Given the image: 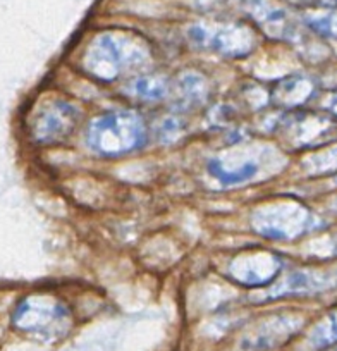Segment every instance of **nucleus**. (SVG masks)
Returning a JSON list of instances; mask_svg holds the SVG:
<instances>
[{"label":"nucleus","instance_id":"nucleus-1","mask_svg":"<svg viewBox=\"0 0 337 351\" xmlns=\"http://www.w3.org/2000/svg\"><path fill=\"white\" fill-rule=\"evenodd\" d=\"M150 59V47L141 36L105 32L90 42L83 56V67L95 80L116 81L147 66Z\"/></svg>","mask_w":337,"mask_h":351},{"label":"nucleus","instance_id":"nucleus-2","mask_svg":"<svg viewBox=\"0 0 337 351\" xmlns=\"http://www.w3.org/2000/svg\"><path fill=\"white\" fill-rule=\"evenodd\" d=\"M86 143L103 157H121L147 143V126L143 117L131 110H114L102 114L90 123Z\"/></svg>","mask_w":337,"mask_h":351},{"label":"nucleus","instance_id":"nucleus-3","mask_svg":"<svg viewBox=\"0 0 337 351\" xmlns=\"http://www.w3.org/2000/svg\"><path fill=\"white\" fill-rule=\"evenodd\" d=\"M251 228L269 239H298L322 228V221L299 202H274L251 214Z\"/></svg>","mask_w":337,"mask_h":351},{"label":"nucleus","instance_id":"nucleus-4","mask_svg":"<svg viewBox=\"0 0 337 351\" xmlns=\"http://www.w3.org/2000/svg\"><path fill=\"white\" fill-rule=\"evenodd\" d=\"M19 330L45 341L59 339L71 329V312L64 303L50 296L35 295L23 300L12 315Z\"/></svg>","mask_w":337,"mask_h":351},{"label":"nucleus","instance_id":"nucleus-5","mask_svg":"<svg viewBox=\"0 0 337 351\" xmlns=\"http://www.w3.org/2000/svg\"><path fill=\"white\" fill-rule=\"evenodd\" d=\"M195 47L219 56L242 59L257 49V33L241 23H195L188 28Z\"/></svg>","mask_w":337,"mask_h":351},{"label":"nucleus","instance_id":"nucleus-6","mask_svg":"<svg viewBox=\"0 0 337 351\" xmlns=\"http://www.w3.org/2000/svg\"><path fill=\"white\" fill-rule=\"evenodd\" d=\"M79 109L67 100H49L35 110L29 133L38 143L53 145L67 140L79 123Z\"/></svg>","mask_w":337,"mask_h":351},{"label":"nucleus","instance_id":"nucleus-7","mask_svg":"<svg viewBox=\"0 0 337 351\" xmlns=\"http://www.w3.org/2000/svg\"><path fill=\"white\" fill-rule=\"evenodd\" d=\"M277 126L296 148L323 147L337 136V117L308 110L288 114L279 121Z\"/></svg>","mask_w":337,"mask_h":351},{"label":"nucleus","instance_id":"nucleus-8","mask_svg":"<svg viewBox=\"0 0 337 351\" xmlns=\"http://www.w3.org/2000/svg\"><path fill=\"white\" fill-rule=\"evenodd\" d=\"M332 289H337V269L295 271L272 282L271 289L260 295V302L289 296H315Z\"/></svg>","mask_w":337,"mask_h":351},{"label":"nucleus","instance_id":"nucleus-9","mask_svg":"<svg viewBox=\"0 0 337 351\" xmlns=\"http://www.w3.org/2000/svg\"><path fill=\"white\" fill-rule=\"evenodd\" d=\"M282 260L267 250H251L234 256L227 265V276L234 282L249 288L269 286L281 276Z\"/></svg>","mask_w":337,"mask_h":351},{"label":"nucleus","instance_id":"nucleus-10","mask_svg":"<svg viewBox=\"0 0 337 351\" xmlns=\"http://www.w3.org/2000/svg\"><path fill=\"white\" fill-rule=\"evenodd\" d=\"M305 319L296 313H281L262 320L242 336L239 348L242 351H272L288 343L301 330Z\"/></svg>","mask_w":337,"mask_h":351},{"label":"nucleus","instance_id":"nucleus-11","mask_svg":"<svg viewBox=\"0 0 337 351\" xmlns=\"http://www.w3.org/2000/svg\"><path fill=\"white\" fill-rule=\"evenodd\" d=\"M245 11L269 38L282 42H299L303 38L301 23L271 0H245Z\"/></svg>","mask_w":337,"mask_h":351},{"label":"nucleus","instance_id":"nucleus-12","mask_svg":"<svg viewBox=\"0 0 337 351\" xmlns=\"http://www.w3.org/2000/svg\"><path fill=\"white\" fill-rule=\"evenodd\" d=\"M315 83L306 76H289L275 81L269 88L271 104L282 109H296L301 107L315 95Z\"/></svg>","mask_w":337,"mask_h":351},{"label":"nucleus","instance_id":"nucleus-13","mask_svg":"<svg viewBox=\"0 0 337 351\" xmlns=\"http://www.w3.org/2000/svg\"><path fill=\"white\" fill-rule=\"evenodd\" d=\"M208 97V81L197 71H184L176 83V104L181 109L201 106Z\"/></svg>","mask_w":337,"mask_h":351},{"label":"nucleus","instance_id":"nucleus-14","mask_svg":"<svg viewBox=\"0 0 337 351\" xmlns=\"http://www.w3.org/2000/svg\"><path fill=\"white\" fill-rule=\"evenodd\" d=\"M134 97L147 102H158L171 95V84L164 76H141L129 84Z\"/></svg>","mask_w":337,"mask_h":351},{"label":"nucleus","instance_id":"nucleus-15","mask_svg":"<svg viewBox=\"0 0 337 351\" xmlns=\"http://www.w3.org/2000/svg\"><path fill=\"white\" fill-rule=\"evenodd\" d=\"M303 21L316 35L323 36V38L337 40V8L308 12Z\"/></svg>","mask_w":337,"mask_h":351},{"label":"nucleus","instance_id":"nucleus-16","mask_svg":"<svg viewBox=\"0 0 337 351\" xmlns=\"http://www.w3.org/2000/svg\"><path fill=\"white\" fill-rule=\"evenodd\" d=\"M310 344L316 350H323L337 344V310L327 313L310 334Z\"/></svg>","mask_w":337,"mask_h":351},{"label":"nucleus","instance_id":"nucleus-17","mask_svg":"<svg viewBox=\"0 0 337 351\" xmlns=\"http://www.w3.org/2000/svg\"><path fill=\"white\" fill-rule=\"evenodd\" d=\"M208 172L214 176L215 180L221 181L222 184H239L251 180L253 176L257 174V165L248 162V164L241 165L238 171H229L219 160H210L208 162Z\"/></svg>","mask_w":337,"mask_h":351},{"label":"nucleus","instance_id":"nucleus-18","mask_svg":"<svg viewBox=\"0 0 337 351\" xmlns=\"http://www.w3.org/2000/svg\"><path fill=\"white\" fill-rule=\"evenodd\" d=\"M303 167L310 176H323L337 172V145L320 150L303 160Z\"/></svg>","mask_w":337,"mask_h":351},{"label":"nucleus","instance_id":"nucleus-19","mask_svg":"<svg viewBox=\"0 0 337 351\" xmlns=\"http://www.w3.org/2000/svg\"><path fill=\"white\" fill-rule=\"evenodd\" d=\"M181 133V124L177 123V119H165L164 124L160 128V136L164 138V141H173L174 138L179 136Z\"/></svg>","mask_w":337,"mask_h":351},{"label":"nucleus","instance_id":"nucleus-20","mask_svg":"<svg viewBox=\"0 0 337 351\" xmlns=\"http://www.w3.org/2000/svg\"><path fill=\"white\" fill-rule=\"evenodd\" d=\"M288 2H291V4L295 5H306V8H337V0H288Z\"/></svg>","mask_w":337,"mask_h":351},{"label":"nucleus","instance_id":"nucleus-21","mask_svg":"<svg viewBox=\"0 0 337 351\" xmlns=\"http://www.w3.org/2000/svg\"><path fill=\"white\" fill-rule=\"evenodd\" d=\"M323 109L327 110V112L330 114V116H334V117H337V92H334V93H330L329 97H327V100H325V104H323Z\"/></svg>","mask_w":337,"mask_h":351},{"label":"nucleus","instance_id":"nucleus-22","mask_svg":"<svg viewBox=\"0 0 337 351\" xmlns=\"http://www.w3.org/2000/svg\"><path fill=\"white\" fill-rule=\"evenodd\" d=\"M332 210H336V212H337V200H336V202H332Z\"/></svg>","mask_w":337,"mask_h":351},{"label":"nucleus","instance_id":"nucleus-23","mask_svg":"<svg viewBox=\"0 0 337 351\" xmlns=\"http://www.w3.org/2000/svg\"><path fill=\"white\" fill-rule=\"evenodd\" d=\"M336 253H337V239H336Z\"/></svg>","mask_w":337,"mask_h":351},{"label":"nucleus","instance_id":"nucleus-24","mask_svg":"<svg viewBox=\"0 0 337 351\" xmlns=\"http://www.w3.org/2000/svg\"><path fill=\"white\" fill-rule=\"evenodd\" d=\"M336 183H337V180H336Z\"/></svg>","mask_w":337,"mask_h":351},{"label":"nucleus","instance_id":"nucleus-25","mask_svg":"<svg viewBox=\"0 0 337 351\" xmlns=\"http://www.w3.org/2000/svg\"><path fill=\"white\" fill-rule=\"evenodd\" d=\"M336 351H337V350H336Z\"/></svg>","mask_w":337,"mask_h":351}]
</instances>
